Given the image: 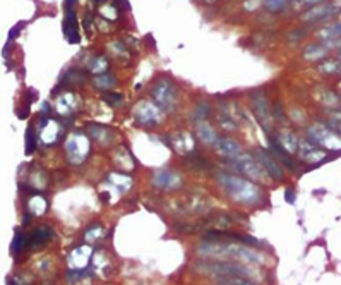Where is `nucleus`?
Here are the masks:
<instances>
[{
	"mask_svg": "<svg viewBox=\"0 0 341 285\" xmlns=\"http://www.w3.org/2000/svg\"><path fill=\"white\" fill-rule=\"evenodd\" d=\"M218 180H219V184L226 189L228 194H230L233 200H237L240 203H256L259 198H261V193H259V187L256 184L249 182V180H245V179H240V177H237V175L219 172Z\"/></svg>",
	"mask_w": 341,
	"mask_h": 285,
	"instance_id": "nucleus-1",
	"label": "nucleus"
},
{
	"mask_svg": "<svg viewBox=\"0 0 341 285\" xmlns=\"http://www.w3.org/2000/svg\"><path fill=\"white\" fill-rule=\"evenodd\" d=\"M151 94L156 100V105L159 109L165 110H174L177 105V88L174 86L170 79L166 77H159L156 83L153 84Z\"/></svg>",
	"mask_w": 341,
	"mask_h": 285,
	"instance_id": "nucleus-2",
	"label": "nucleus"
},
{
	"mask_svg": "<svg viewBox=\"0 0 341 285\" xmlns=\"http://www.w3.org/2000/svg\"><path fill=\"white\" fill-rule=\"evenodd\" d=\"M307 139L312 145L324 146L327 150H339L341 151V136L331 127H309L307 129Z\"/></svg>",
	"mask_w": 341,
	"mask_h": 285,
	"instance_id": "nucleus-3",
	"label": "nucleus"
},
{
	"mask_svg": "<svg viewBox=\"0 0 341 285\" xmlns=\"http://www.w3.org/2000/svg\"><path fill=\"white\" fill-rule=\"evenodd\" d=\"M232 163L235 168H239L242 174L252 177L254 180H262L266 175H269L267 170H264L262 163L254 160L252 157H249V155H237V157L232 158Z\"/></svg>",
	"mask_w": 341,
	"mask_h": 285,
	"instance_id": "nucleus-4",
	"label": "nucleus"
},
{
	"mask_svg": "<svg viewBox=\"0 0 341 285\" xmlns=\"http://www.w3.org/2000/svg\"><path fill=\"white\" fill-rule=\"evenodd\" d=\"M66 150L71 162L81 163L86 158V155L89 153V139L84 134H81V132H76V134H72L67 139Z\"/></svg>",
	"mask_w": 341,
	"mask_h": 285,
	"instance_id": "nucleus-5",
	"label": "nucleus"
},
{
	"mask_svg": "<svg viewBox=\"0 0 341 285\" xmlns=\"http://www.w3.org/2000/svg\"><path fill=\"white\" fill-rule=\"evenodd\" d=\"M339 12V6L336 4H321V6H314L312 9L305 11L302 14V21L304 23H321V21L331 19Z\"/></svg>",
	"mask_w": 341,
	"mask_h": 285,
	"instance_id": "nucleus-6",
	"label": "nucleus"
},
{
	"mask_svg": "<svg viewBox=\"0 0 341 285\" xmlns=\"http://www.w3.org/2000/svg\"><path fill=\"white\" fill-rule=\"evenodd\" d=\"M134 115H136L137 122L142 124V126H153V124L159 122V119H161L159 107L151 102H141L137 105L136 112H134Z\"/></svg>",
	"mask_w": 341,
	"mask_h": 285,
	"instance_id": "nucleus-7",
	"label": "nucleus"
},
{
	"mask_svg": "<svg viewBox=\"0 0 341 285\" xmlns=\"http://www.w3.org/2000/svg\"><path fill=\"white\" fill-rule=\"evenodd\" d=\"M299 155L304 162L312 163V165H319L322 162H327V153L324 150L316 148V145H312L310 141H300L299 142Z\"/></svg>",
	"mask_w": 341,
	"mask_h": 285,
	"instance_id": "nucleus-8",
	"label": "nucleus"
},
{
	"mask_svg": "<svg viewBox=\"0 0 341 285\" xmlns=\"http://www.w3.org/2000/svg\"><path fill=\"white\" fill-rule=\"evenodd\" d=\"M153 184L156 185V187L168 189V191H174V189H179L180 185H182V177H180L174 170L163 168V170H156V172H154Z\"/></svg>",
	"mask_w": 341,
	"mask_h": 285,
	"instance_id": "nucleus-9",
	"label": "nucleus"
},
{
	"mask_svg": "<svg viewBox=\"0 0 341 285\" xmlns=\"http://www.w3.org/2000/svg\"><path fill=\"white\" fill-rule=\"evenodd\" d=\"M64 34H66L67 41L79 43V29H77L76 12L72 6L66 4V21H64Z\"/></svg>",
	"mask_w": 341,
	"mask_h": 285,
	"instance_id": "nucleus-10",
	"label": "nucleus"
},
{
	"mask_svg": "<svg viewBox=\"0 0 341 285\" xmlns=\"http://www.w3.org/2000/svg\"><path fill=\"white\" fill-rule=\"evenodd\" d=\"M257 160L262 163V167L266 168L267 174L273 177L274 180H281V179H283V168L274 162L273 157H271L269 151L259 148V150H257Z\"/></svg>",
	"mask_w": 341,
	"mask_h": 285,
	"instance_id": "nucleus-11",
	"label": "nucleus"
},
{
	"mask_svg": "<svg viewBox=\"0 0 341 285\" xmlns=\"http://www.w3.org/2000/svg\"><path fill=\"white\" fill-rule=\"evenodd\" d=\"M91 248L89 246H81L76 248L74 251L69 254V266L74 270H81L84 266H88L89 260H91Z\"/></svg>",
	"mask_w": 341,
	"mask_h": 285,
	"instance_id": "nucleus-12",
	"label": "nucleus"
},
{
	"mask_svg": "<svg viewBox=\"0 0 341 285\" xmlns=\"http://www.w3.org/2000/svg\"><path fill=\"white\" fill-rule=\"evenodd\" d=\"M213 146L221 157H226V158L237 157V155H240V150H242L239 142L235 139H230V137H218Z\"/></svg>",
	"mask_w": 341,
	"mask_h": 285,
	"instance_id": "nucleus-13",
	"label": "nucleus"
},
{
	"mask_svg": "<svg viewBox=\"0 0 341 285\" xmlns=\"http://www.w3.org/2000/svg\"><path fill=\"white\" fill-rule=\"evenodd\" d=\"M252 105H254V110H256L259 120L262 122V126L269 127V122H271V114L269 110H267V100L266 97L262 94V91H257L254 93L252 97Z\"/></svg>",
	"mask_w": 341,
	"mask_h": 285,
	"instance_id": "nucleus-14",
	"label": "nucleus"
},
{
	"mask_svg": "<svg viewBox=\"0 0 341 285\" xmlns=\"http://www.w3.org/2000/svg\"><path fill=\"white\" fill-rule=\"evenodd\" d=\"M60 132H62V127H59L57 122H53V120H48L46 126L41 129V141L45 145H53L60 136Z\"/></svg>",
	"mask_w": 341,
	"mask_h": 285,
	"instance_id": "nucleus-15",
	"label": "nucleus"
},
{
	"mask_svg": "<svg viewBox=\"0 0 341 285\" xmlns=\"http://www.w3.org/2000/svg\"><path fill=\"white\" fill-rule=\"evenodd\" d=\"M196 131H197V137H199V139L204 142V145H214L216 139H218L214 129L211 127L209 124H206V122H197Z\"/></svg>",
	"mask_w": 341,
	"mask_h": 285,
	"instance_id": "nucleus-16",
	"label": "nucleus"
},
{
	"mask_svg": "<svg viewBox=\"0 0 341 285\" xmlns=\"http://www.w3.org/2000/svg\"><path fill=\"white\" fill-rule=\"evenodd\" d=\"M115 165L120 168V170L124 172H129L134 168V160H132V155L129 153L125 148H119L115 155Z\"/></svg>",
	"mask_w": 341,
	"mask_h": 285,
	"instance_id": "nucleus-17",
	"label": "nucleus"
},
{
	"mask_svg": "<svg viewBox=\"0 0 341 285\" xmlns=\"http://www.w3.org/2000/svg\"><path fill=\"white\" fill-rule=\"evenodd\" d=\"M74 107H76V97L71 93L64 94V97L59 98V102H57V110H59L60 115L71 114V112L74 110Z\"/></svg>",
	"mask_w": 341,
	"mask_h": 285,
	"instance_id": "nucleus-18",
	"label": "nucleus"
},
{
	"mask_svg": "<svg viewBox=\"0 0 341 285\" xmlns=\"http://www.w3.org/2000/svg\"><path fill=\"white\" fill-rule=\"evenodd\" d=\"M89 132H91V136L100 142V145L101 142L106 145V142L111 141V137H113V132H111L108 127H101V126H89Z\"/></svg>",
	"mask_w": 341,
	"mask_h": 285,
	"instance_id": "nucleus-19",
	"label": "nucleus"
},
{
	"mask_svg": "<svg viewBox=\"0 0 341 285\" xmlns=\"http://www.w3.org/2000/svg\"><path fill=\"white\" fill-rule=\"evenodd\" d=\"M279 145H281L288 153H295V151L299 150V139H297L293 132H288V131L279 134Z\"/></svg>",
	"mask_w": 341,
	"mask_h": 285,
	"instance_id": "nucleus-20",
	"label": "nucleus"
},
{
	"mask_svg": "<svg viewBox=\"0 0 341 285\" xmlns=\"http://www.w3.org/2000/svg\"><path fill=\"white\" fill-rule=\"evenodd\" d=\"M341 36V23L338 21V23L327 26V28H324L322 31H319V38L321 40H326V41H334V40H339Z\"/></svg>",
	"mask_w": 341,
	"mask_h": 285,
	"instance_id": "nucleus-21",
	"label": "nucleus"
},
{
	"mask_svg": "<svg viewBox=\"0 0 341 285\" xmlns=\"http://www.w3.org/2000/svg\"><path fill=\"white\" fill-rule=\"evenodd\" d=\"M29 213L31 215H43L48 208V205H46V200L43 196H31L29 198Z\"/></svg>",
	"mask_w": 341,
	"mask_h": 285,
	"instance_id": "nucleus-22",
	"label": "nucleus"
},
{
	"mask_svg": "<svg viewBox=\"0 0 341 285\" xmlns=\"http://www.w3.org/2000/svg\"><path fill=\"white\" fill-rule=\"evenodd\" d=\"M51 235H53V232H51L48 227H38L36 230H33V234L29 235L31 237L29 241L36 246H40V244H45L46 241H48V237H51Z\"/></svg>",
	"mask_w": 341,
	"mask_h": 285,
	"instance_id": "nucleus-23",
	"label": "nucleus"
},
{
	"mask_svg": "<svg viewBox=\"0 0 341 285\" xmlns=\"http://www.w3.org/2000/svg\"><path fill=\"white\" fill-rule=\"evenodd\" d=\"M327 54V46L322 45H309V49L305 50V59L309 60H319Z\"/></svg>",
	"mask_w": 341,
	"mask_h": 285,
	"instance_id": "nucleus-24",
	"label": "nucleus"
},
{
	"mask_svg": "<svg viewBox=\"0 0 341 285\" xmlns=\"http://www.w3.org/2000/svg\"><path fill=\"white\" fill-rule=\"evenodd\" d=\"M103 235H105V228L100 227V225H94L91 228H88L84 234V239L89 241V243H94V241H100L103 239Z\"/></svg>",
	"mask_w": 341,
	"mask_h": 285,
	"instance_id": "nucleus-25",
	"label": "nucleus"
},
{
	"mask_svg": "<svg viewBox=\"0 0 341 285\" xmlns=\"http://www.w3.org/2000/svg\"><path fill=\"white\" fill-rule=\"evenodd\" d=\"M113 84H115V79L110 74H98L94 77V86H96V88L106 89V88H111Z\"/></svg>",
	"mask_w": 341,
	"mask_h": 285,
	"instance_id": "nucleus-26",
	"label": "nucleus"
},
{
	"mask_svg": "<svg viewBox=\"0 0 341 285\" xmlns=\"http://www.w3.org/2000/svg\"><path fill=\"white\" fill-rule=\"evenodd\" d=\"M319 69H321L324 74H338V72H341V62L339 60H327V62L322 64Z\"/></svg>",
	"mask_w": 341,
	"mask_h": 285,
	"instance_id": "nucleus-27",
	"label": "nucleus"
},
{
	"mask_svg": "<svg viewBox=\"0 0 341 285\" xmlns=\"http://www.w3.org/2000/svg\"><path fill=\"white\" fill-rule=\"evenodd\" d=\"M108 180H110V182H113L115 185H122V189L131 187V182H132L129 177H125L122 174H110Z\"/></svg>",
	"mask_w": 341,
	"mask_h": 285,
	"instance_id": "nucleus-28",
	"label": "nucleus"
},
{
	"mask_svg": "<svg viewBox=\"0 0 341 285\" xmlns=\"http://www.w3.org/2000/svg\"><path fill=\"white\" fill-rule=\"evenodd\" d=\"M287 6V0H266V9L271 12H279Z\"/></svg>",
	"mask_w": 341,
	"mask_h": 285,
	"instance_id": "nucleus-29",
	"label": "nucleus"
},
{
	"mask_svg": "<svg viewBox=\"0 0 341 285\" xmlns=\"http://www.w3.org/2000/svg\"><path fill=\"white\" fill-rule=\"evenodd\" d=\"M26 237H24V234H16V237H14V241H12V251L14 253H17V251H23V248H24V244H26Z\"/></svg>",
	"mask_w": 341,
	"mask_h": 285,
	"instance_id": "nucleus-30",
	"label": "nucleus"
},
{
	"mask_svg": "<svg viewBox=\"0 0 341 285\" xmlns=\"http://www.w3.org/2000/svg\"><path fill=\"white\" fill-rule=\"evenodd\" d=\"M208 114H209L208 103H206V102H201V103H199V107H197V110H196V117H197V120H204L206 117H208Z\"/></svg>",
	"mask_w": 341,
	"mask_h": 285,
	"instance_id": "nucleus-31",
	"label": "nucleus"
},
{
	"mask_svg": "<svg viewBox=\"0 0 341 285\" xmlns=\"http://www.w3.org/2000/svg\"><path fill=\"white\" fill-rule=\"evenodd\" d=\"M103 100L111 103V105H120V102H122V94H119V93H103Z\"/></svg>",
	"mask_w": 341,
	"mask_h": 285,
	"instance_id": "nucleus-32",
	"label": "nucleus"
},
{
	"mask_svg": "<svg viewBox=\"0 0 341 285\" xmlns=\"http://www.w3.org/2000/svg\"><path fill=\"white\" fill-rule=\"evenodd\" d=\"M287 201L288 203H295V193H292V189L287 191Z\"/></svg>",
	"mask_w": 341,
	"mask_h": 285,
	"instance_id": "nucleus-33",
	"label": "nucleus"
},
{
	"mask_svg": "<svg viewBox=\"0 0 341 285\" xmlns=\"http://www.w3.org/2000/svg\"><path fill=\"white\" fill-rule=\"evenodd\" d=\"M338 59H339V62H341V52H339V55H338Z\"/></svg>",
	"mask_w": 341,
	"mask_h": 285,
	"instance_id": "nucleus-34",
	"label": "nucleus"
},
{
	"mask_svg": "<svg viewBox=\"0 0 341 285\" xmlns=\"http://www.w3.org/2000/svg\"><path fill=\"white\" fill-rule=\"evenodd\" d=\"M339 88H341V84H339Z\"/></svg>",
	"mask_w": 341,
	"mask_h": 285,
	"instance_id": "nucleus-35",
	"label": "nucleus"
},
{
	"mask_svg": "<svg viewBox=\"0 0 341 285\" xmlns=\"http://www.w3.org/2000/svg\"><path fill=\"white\" fill-rule=\"evenodd\" d=\"M339 23H341V19H339Z\"/></svg>",
	"mask_w": 341,
	"mask_h": 285,
	"instance_id": "nucleus-36",
	"label": "nucleus"
}]
</instances>
